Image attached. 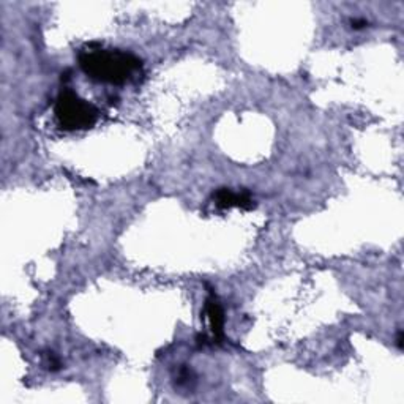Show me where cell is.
Masks as SVG:
<instances>
[{"instance_id": "1", "label": "cell", "mask_w": 404, "mask_h": 404, "mask_svg": "<svg viewBox=\"0 0 404 404\" xmlns=\"http://www.w3.org/2000/svg\"><path fill=\"white\" fill-rule=\"evenodd\" d=\"M80 65L90 80L108 84H123L141 70L142 63L125 51L89 46L80 54Z\"/></svg>"}, {"instance_id": "2", "label": "cell", "mask_w": 404, "mask_h": 404, "mask_svg": "<svg viewBox=\"0 0 404 404\" xmlns=\"http://www.w3.org/2000/svg\"><path fill=\"white\" fill-rule=\"evenodd\" d=\"M54 113L58 125L68 132L92 128L99 119V109L70 89L62 90L58 95Z\"/></svg>"}, {"instance_id": "3", "label": "cell", "mask_w": 404, "mask_h": 404, "mask_svg": "<svg viewBox=\"0 0 404 404\" xmlns=\"http://www.w3.org/2000/svg\"><path fill=\"white\" fill-rule=\"evenodd\" d=\"M206 315L208 319V324H210L213 338L217 340V343H221V340H223V336H225V332H223L225 315H223V308H221L218 298L213 294L208 296V298L206 301Z\"/></svg>"}, {"instance_id": "4", "label": "cell", "mask_w": 404, "mask_h": 404, "mask_svg": "<svg viewBox=\"0 0 404 404\" xmlns=\"http://www.w3.org/2000/svg\"><path fill=\"white\" fill-rule=\"evenodd\" d=\"M213 199L217 202V206L221 208H229V207H242V208H251L253 199L248 193H232L227 188H220V190L213 194Z\"/></svg>"}, {"instance_id": "5", "label": "cell", "mask_w": 404, "mask_h": 404, "mask_svg": "<svg viewBox=\"0 0 404 404\" xmlns=\"http://www.w3.org/2000/svg\"><path fill=\"white\" fill-rule=\"evenodd\" d=\"M351 24H353L354 29H362V27H365V25H367V21H365V19H353Z\"/></svg>"}]
</instances>
